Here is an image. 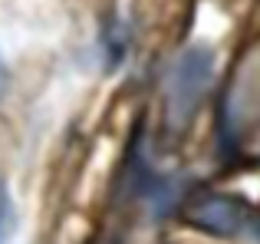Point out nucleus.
Segmentation results:
<instances>
[{"label":"nucleus","instance_id":"nucleus-1","mask_svg":"<svg viewBox=\"0 0 260 244\" xmlns=\"http://www.w3.org/2000/svg\"><path fill=\"white\" fill-rule=\"evenodd\" d=\"M214 76V56L204 46H188L172 59L165 73V116L172 126H184L198 112Z\"/></svg>","mask_w":260,"mask_h":244},{"label":"nucleus","instance_id":"nucleus-2","mask_svg":"<svg viewBox=\"0 0 260 244\" xmlns=\"http://www.w3.org/2000/svg\"><path fill=\"white\" fill-rule=\"evenodd\" d=\"M184 218H188L191 228H198L204 234L234 238L250 225V208L244 198H234V195H224V192H208L198 201H191Z\"/></svg>","mask_w":260,"mask_h":244},{"label":"nucleus","instance_id":"nucleus-3","mask_svg":"<svg viewBox=\"0 0 260 244\" xmlns=\"http://www.w3.org/2000/svg\"><path fill=\"white\" fill-rule=\"evenodd\" d=\"M10 228H13V201H10L7 185L0 181V244H7V238H10Z\"/></svg>","mask_w":260,"mask_h":244},{"label":"nucleus","instance_id":"nucleus-4","mask_svg":"<svg viewBox=\"0 0 260 244\" xmlns=\"http://www.w3.org/2000/svg\"><path fill=\"white\" fill-rule=\"evenodd\" d=\"M254 234H257V241H260V215L254 218Z\"/></svg>","mask_w":260,"mask_h":244},{"label":"nucleus","instance_id":"nucleus-5","mask_svg":"<svg viewBox=\"0 0 260 244\" xmlns=\"http://www.w3.org/2000/svg\"><path fill=\"white\" fill-rule=\"evenodd\" d=\"M0 83H4V63H0Z\"/></svg>","mask_w":260,"mask_h":244}]
</instances>
